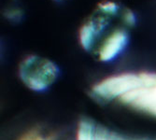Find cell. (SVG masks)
Wrapping results in <instances>:
<instances>
[{
	"label": "cell",
	"mask_w": 156,
	"mask_h": 140,
	"mask_svg": "<svg viewBox=\"0 0 156 140\" xmlns=\"http://www.w3.org/2000/svg\"><path fill=\"white\" fill-rule=\"evenodd\" d=\"M128 30H121L105 40L95 51L97 59L103 63H108L121 55L129 43Z\"/></svg>",
	"instance_id": "obj_6"
},
{
	"label": "cell",
	"mask_w": 156,
	"mask_h": 140,
	"mask_svg": "<svg viewBox=\"0 0 156 140\" xmlns=\"http://www.w3.org/2000/svg\"><path fill=\"white\" fill-rule=\"evenodd\" d=\"M139 79V73H122L111 76L96 83L92 89V94L101 101L119 100L137 85Z\"/></svg>",
	"instance_id": "obj_4"
},
{
	"label": "cell",
	"mask_w": 156,
	"mask_h": 140,
	"mask_svg": "<svg viewBox=\"0 0 156 140\" xmlns=\"http://www.w3.org/2000/svg\"><path fill=\"white\" fill-rule=\"evenodd\" d=\"M54 1H62V0H54Z\"/></svg>",
	"instance_id": "obj_9"
},
{
	"label": "cell",
	"mask_w": 156,
	"mask_h": 140,
	"mask_svg": "<svg viewBox=\"0 0 156 140\" xmlns=\"http://www.w3.org/2000/svg\"><path fill=\"white\" fill-rule=\"evenodd\" d=\"M119 101L124 106L156 118V73L140 72L138 84L122 95Z\"/></svg>",
	"instance_id": "obj_3"
},
{
	"label": "cell",
	"mask_w": 156,
	"mask_h": 140,
	"mask_svg": "<svg viewBox=\"0 0 156 140\" xmlns=\"http://www.w3.org/2000/svg\"><path fill=\"white\" fill-rule=\"evenodd\" d=\"M20 140H48V139L37 132H30L24 135L23 137H21Z\"/></svg>",
	"instance_id": "obj_8"
},
{
	"label": "cell",
	"mask_w": 156,
	"mask_h": 140,
	"mask_svg": "<svg viewBox=\"0 0 156 140\" xmlns=\"http://www.w3.org/2000/svg\"><path fill=\"white\" fill-rule=\"evenodd\" d=\"M77 140H149L142 138L126 137L99 125L89 119H83L79 122Z\"/></svg>",
	"instance_id": "obj_5"
},
{
	"label": "cell",
	"mask_w": 156,
	"mask_h": 140,
	"mask_svg": "<svg viewBox=\"0 0 156 140\" xmlns=\"http://www.w3.org/2000/svg\"><path fill=\"white\" fill-rule=\"evenodd\" d=\"M60 75L58 65L39 55H28L19 65V77L23 84L35 92L48 90Z\"/></svg>",
	"instance_id": "obj_2"
},
{
	"label": "cell",
	"mask_w": 156,
	"mask_h": 140,
	"mask_svg": "<svg viewBox=\"0 0 156 140\" xmlns=\"http://www.w3.org/2000/svg\"><path fill=\"white\" fill-rule=\"evenodd\" d=\"M134 11L115 0H102L93 9L79 31L81 47L87 51H96L105 40L115 33L136 25Z\"/></svg>",
	"instance_id": "obj_1"
},
{
	"label": "cell",
	"mask_w": 156,
	"mask_h": 140,
	"mask_svg": "<svg viewBox=\"0 0 156 140\" xmlns=\"http://www.w3.org/2000/svg\"><path fill=\"white\" fill-rule=\"evenodd\" d=\"M5 17L10 22H20L23 17V9L18 4H10L5 9Z\"/></svg>",
	"instance_id": "obj_7"
}]
</instances>
